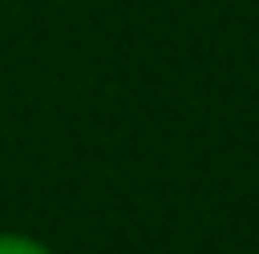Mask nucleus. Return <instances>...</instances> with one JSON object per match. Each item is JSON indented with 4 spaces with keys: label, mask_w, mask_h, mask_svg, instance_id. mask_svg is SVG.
<instances>
[{
    "label": "nucleus",
    "mask_w": 259,
    "mask_h": 254,
    "mask_svg": "<svg viewBox=\"0 0 259 254\" xmlns=\"http://www.w3.org/2000/svg\"><path fill=\"white\" fill-rule=\"evenodd\" d=\"M0 254H50L36 236H23V232H0Z\"/></svg>",
    "instance_id": "obj_1"
}]
</instances>
